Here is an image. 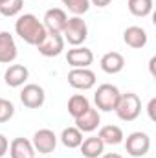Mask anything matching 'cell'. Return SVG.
<instances>
[{"label": "cell", "mask_w": 156, "mask_h": 158, "mask_svg": "<svg viewBox=\"0 0 156 158\" xmlns=\"http://www.w3.org/2000/svg\"><path fill=\"white\" fill-rule=\"evenodd\" d=\"M119 96H121V92L117 90V86L110 85V83H103V85L97 86L94 99H96V105H97L99 110L110 112V110L116 109L117 101H119Z\"/></svg>", "instance_id": "3"}, {"label": "cell", "mask_w": 156, "mask_h": 158, "mask_svg": "<svg viewBox=\"0 0 156 158\" xmlns=\"http://www.w3.org/2000/svg\"><path fill=\"white\" fill-rule=\"evenodd\" d=\"M63 4H64L72 13H76V17L86 13L88 7H90V0H63Z\"/></svg>", "instance_id": "24"}, {"label": "cell", "mask_w": 156, "mask_h": 158, "mask_svg": "<svg viewBox=\"0 0 156 158\" xmlns=\"http://www.w3.org/2000/svg\"><path fill=\"white\" fill-rule=\"evenodd\" d=\"M61 35H64L63 39L68 40V44L81 46L88 37V26H86V22L81 17H72V19H68V22H66V26H64Z\"/></svg>", "instance_id": "4"}, {"label": "cell", "mask_w": 156, "mask_h": 158, "mask_svg": "<svg viewBox=\"0 0 156 158\" xmlns=\"http://www.w3.org/2000/svg\"><path fill=\"white\" fill-rule=\"evenodd\" d=\"M97 136L101 138L103 143H109V145H117V143L123 142V131L117 125H105V127H101Z\"/></svg>", "instance_id": "19"}, {"label": "cell", "mask_w": 156, "mask_h": 158, "mask_svg": "<svg viewBox=\"0 0 156 158\" xmlns=\"http://www.w3.org/2000/svg\"><path fill=\"white\" fill-rule=\"evenodd\" d=\"M147 31L143 30V28H140V26H129L125 31H123V40H125V44L127 46H130V48H143L145 44H147Z\"/></svg>", "instance_id": "14"}, {"label": "cell", "mask_w": 156, "mask_h": 158, "mask_svg": "<svg viewBox=\"0 0 156 158\" xmlns=\"http://www.w3.org/2000/svg\"><path fill=\"white\" fill-rule=\"evenodd\" d=\"M149 70H151V74L153 76H156V57L153 55L151 57V61H149Z\"/></svg>", "instance_id": "28"}, {"label": "cell", "mask_w": 156, "mask_h": 158, "mask_svg": "<svg viewBox=\"0 0 156 158\" xmlns=\"http://www.w3.org/2000/svg\"><path fill=\"white\" fill-rule=\"evenodd\" d=\"M30 77V72H28V68L24 66V64H9L7 66V70L4 72V81H6V85L7 86H20V85H24L26 81Z\"/></svg>", "instance_id": "12"}, {"label": "cell", "mask_w": 156, "mask_h": 158, "mask_svg": "<svg viewBox=\"0 0 156 158\" xmlns=\"http://www.w3.org/2000/svg\"><path fill=\"white\" fill-rule=\"evenodd\" d=\"M0 2H2V0H0Z\"/></svg>", "instance_id": "31"}, {"label": "cell", "mask_w": 156, "mask_h": 158, "mask_svg": "<svg viewBox=\"0 0 156 158\" xmlns=\"http://www.w3.org/2000/svg\"><path fill=\"white\" fill-rule=\"evenodd\" d=\"M31 143H33V149L35 151H39L42 155H50L57 147V136H55V132L51 129H39L33 134Z\"/></svg>", "instance_id": "6"}, {"label": "cell", "mask_w": 156, "mask_h": 158, "mask_svg": "<svg viewBox=\"0 0 156 158\" xmlns=\"http://www.w3.org/2000/svg\"><path fill=\"white\" fill-rule=\"evenodd\" d=\"M94 6H97V7H105V6H109L110 4V0H90Z\"/></svg>", "instance_id": "29"}, {"label": "cell", "mask_w": 156, "mask_h": 158, "mask_svg": "<svg viewBox=\"0 0 156 158\" xmlns=\"http://www.w3.org/2000/svg\"><path fill=\"white\" fill-rule=\"evenodd\" d=\"M114 110H116L117 118L123 119V121H132V119H136L140 116V112H142V101H140L138 94H134V92L121 94Z\"/></svg>", "instance_id": "2"}, {"label": "cell", "mask_w": 156, "mask_h": 158, "mask_svg": "<svg viewBox=\"0 0 156 158\" xmlns=\"http://www.w3.org/2000/svg\"><path fill=\"white\" fill-rule=\"evenodd\" d=\"M15 31L20 39L31 46H39L46 37V28L33 13H24L15 22Z\"/></svg>", "instance_id": "1"}, {"label": "cell", "mask_w": 156, "mask_h": 158, "mask_svg": "<svg viewBox=\"0 0 156 158\" xmlns=\"http://www.w3.org/2000/svg\"><path fill=\"white\" fill-rule=\"evenodd\" d=\"M13 114H15V105H13L9 99L0 98V123L11 119L13 118Z\"/></svg>", "instance_id": "25"}, {"label": "cell", "mask_w": 156, "mask_h": 158, "mask_svg": "<svg viewBox=\"0 0 156 158\" xmlns=\"http://www.w3.org/2000/svg\"><path fill=\"white\" fill-rule=\"evenodd\" d=\"M68 83L77 90H88L96 85V74L90 68H72L68 72Z\"/></svg>", "instance_id": "9"}, {"label": "cell", "mask_w": 156, "mask_h": 158, "mask_svg": "<svg viewBox=\"0 0 156 158\" xmlns=\"http://www.w3.org/2000/svg\"><path fill=\"white\" fill-rule=\"evenodd\" d=\"M90 109V101L83 96V94H74L70 99H68V112H70V116L76 119L79 118L83 112H86Z\"/></svg>", "instance_id": "20"}, {"label": "cell", "mask_w": 156, "mask_h": 158, "mask_svg": "<svg viewBox=\"0 0 156 158\" xmlns=\"http://www.w3.org/2000/svg\"><path fill=\"white\" fill-rule=\"evenodd\" d=\"M76 127L81 132H92L99 127V112L97 109H88L86 112H83L79 118H76Z\"/></svg>", "instance_id": "16"}, {"label": "cell", "mask_w": 156, "mask_h": 158, "mask_svg": "<svg viewBox=\"0 0 156 158\" xmlns=\"http://www.w3.org/2000/svg\"><path fill=\"white\" fill-rule=\"evenodd\" d=\"M129 11L136 17H147L153 11V0H129Z\"/></svg>", "instance_id": "22"}, {"label": "cell", "mask_w": 156, "mask_h": 158, "mask_svg": "<svg viewBox=\"0 0 156 158\" xmlns=\"http://www.w3.org/2000/svg\"><path fill=\"white\" fill-rule=\"evenodd\" d=\"M151 149V138L147 132H142V131H134L127 136L125 140V151L134 158L145 156Z\"/></svg>", "instance_id": "5"}, {"label": "cell", "mask_w": 156, "mask_h": 158, "mask_svg": "<svg viewBox=\"0 0 156 158\" xmlns=\"http://www.w3.org/2000/svg\"><path fill=\"white\" fill-rule=\"evenodd\" d=\"M66 61L72 68H88L94 61V53L90 48L84 46H74L66 53Z\"/></svg>", "instance_id": "11"}, {"label": "cell", "mask_w": 156, "mask_h": 158, "mask_svg": "<svg viewBox=\"0 0 156 158\" xmlns=\"http://www.w3.org/2000/svg\"><path fill=\"white\" fill-rule=\"evenodd\" d=\"M123 66H125V59L119 52H107L101 57V68L107 74H117L123 70Z\"/></svg>", "instance_id": "17"}, {"label": "cell", "mask_w": 156, "mask_h": 158, "mask_svg": "<svg viewBox=\"0 0 156 158\" xmlns=\"http://www.w3.org/2000/svg\"><path fill=\"white\" fill-rule=\"evenodd\" d=\"M37 50H39L40 55H44V57H57L64 50V39H63L61 33L46 31V37L37 46Z\"/></svg>", "instance_id": "7"}, {"label": "cell", "mask_w": 156, "mask_h": 158, "mask_svg": "<svg viewBox=\"0 0 156 158\" xmlns=\"http://www.w3.org/2000/svg\"><path fill=\"white\" fill-rule=\"evenodd\" d=\"M24 6V0H2L0 2V13L4 17H15L17 13H20Z\"/></svg>", "instance_id": "23"}, {"label": "cell", "mask_w": 156, "mask_h": 158, "mask_svg": "<svg viewBox=\"0 0 156 158\" xmlns=\"http://www.w3.org/2000/svg\"><path fill=\"white\" fill-rule=\"evenodd\" d=\"M9 155L11 158H35V149L28 138H15L9 143Z\"/></svg>", "instance_id": "15"}, {"label": "cell", "mask_w": 156, "mask_h": 158, "mask_svg": "<svg viewBox=\"0 0 156 158\" xmlns=\"http://www.w3.org/2000/svg\"><path fill=\"white\" fill-rule=\"evenodd\" d=\"M7 149H9V142H7V138L4 134H0V158L7 153Z\"/></svg>", "instance_id": "27"}, {"label": "cell", "mask_w": 156, "mask_h": 158, "mask_svg": "<svg viewBox=\"0 0 156 158\" xmlns=\"http://www.w3.org/2000/svg\"><path fill=\"white\" fill-rule=\"evenodd\" d=\"M68 22V17L64 13V9L61 7H51L44 13V19H42V24L48 31H55V33H63L64 26Z\"/></svg>", "instance_id": "10"}, {"label": "cell", "mask_w": 156, "mask_h": 158, "mask_svg": "<svg viewBox=\"0 0 156 158\" xmlns=\"http://www.w3.org/2000/svg\"><path fill=\"white\" fill-rule=\"evenodd\" d=\"M61 142L68 149H76V147L81 145V142H83V132L79 131L77 127H66L61 132Z\"/></svg>", "instance_id": "21"}, {"label": "cell", "mask_w": 156, "mask_h": 158, "mask_svg": "<svg viewBox=\"0 0 156 158\" xmlns=\"http://www.w3.org/2000/svg\"><path fill=\"white\" fill-rule=\"evenodd\" d=\"M81 153L84 158H97L103 155V149H105V143L101 142L99 136H88L86 140L81 142Z\"/></svg>", "instance_id": "18"}, {"label": "cell", "mask_w": 156, "mask_h": 158, "mask_svg": "<svg viewBox=\"0 0 156 158\" xmlns=\"http://www.w3.org/2000/svg\"><path fill=\"white\" fill-rule=\"evenodd\" d=\"M44 99H46L44 88H42L40 85H35V83L26 85V86L22 88V92H20V101H22V105L28 107V109H39V107H42Z\"/></svg>", "instance_id": "8"}, {"label": "cell", "mask_w": 156, "mask_h": 158, "mask_svg": "<svg viewBox=\"0 0 156 158\" xmlns=\"http://www.w3.org/2000/svg\"><path fill=\"white\" fill-rule=\"evenodd\" d=\"M17 57V44L9 31H0V63H13Z\"/></svg>", "instance_id": "13"}, {"label": "cell", "mask_w": 156, "mask_h": 158, "mask_svg": "<svg viewBox=\"0 0 156 158\" xmlns=\"http://www.w3.org/2000/svg\"><path fill=\"white\" fill-rule=\"evenodd\" d=\"M101 158H123V156L117 155V153H107V155H103Z\"/></svg>", "instance_id": "30"}, {"label": "cell", "mask_w": 156, "mask_h": 158, "mask_svg": "<svg viewBox=\"0 0 156 158\" xmlns=\"http://www.w3.org/2000/svg\"><path fill=\"white\" fill-rule=\"evenodd\" d=\"M147 112H149V118L156 121V98H151V101L147 105Z\"/></svg>", "instance_id": "26"}]
</instances>
